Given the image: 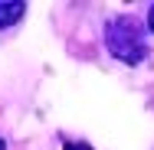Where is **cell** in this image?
<instances>
[{"label": "cell", "instance_id": "5b68a950", "mask_svg": "<svg viewBox=\"0 0 154 150\" xmlns=\"http://www.w3.org/2000/svg\"><path fill=\"white\" fill-rule=\"evenodd\" d=\"M0 150H7V144H3V137H0Z\"/></svg>", "mask_w": 154, "mask_h": 150}, {"label": "cell", "instance_id": "277c9868", "mask_svg": "<svg viewBox=\"0 0 154 150\" xmlns=\"http://www.w3.org/2000/svg\"><path fill=\"white\" fill-rule=\"evenodd\" d=\"M66 150H89V147H82V144H66Z\"/></svg>", "mask_w": 154, "mask_h": 150}, {"label": "cell", "instance_id": "7a4b0ae2", "mask_svg": "<svg viewBox=\"0 0 154 150\" xmlns=\"http://www.w3.org/2000/svg\"><path fill=\"white\" fill-rule=\"evenodd\" d=\"M23 10H26V7H23L20 0H17V3H13V0H0V30L13 26V23L23 16Z\"/></svg>", "mask_w": 154, "mask_h": 150}, {"label": "cell", "instance_id": "6da1fadb", "mask_svg": "<svg viewBox=\"0 0 154 150\" xmlns=\"http://www.w3.org/2000/svg\"><path fill=\"white\" fill-rule=\"evenodd\" d=\"M105 46L108 52L125 65H141L148 59V43H144V30L134 16H115L105 26Z\"/></svg>", "mask_w": 154, "mask_h": 150}, {"label": "cell", "instance_id": "3957f363", "mask_svg": "<svg viewBox=\"0 0 154 150\" xmlns=\"http://www.w3.org/2000/svg\"><path fill=\"white\" fill-rule=\"evenodd\" d=\"M148 26H151V33H154V3H151V10H148Z\"/></svg>", "mask_w": 154, "mask_h": 150}]
</instances>
